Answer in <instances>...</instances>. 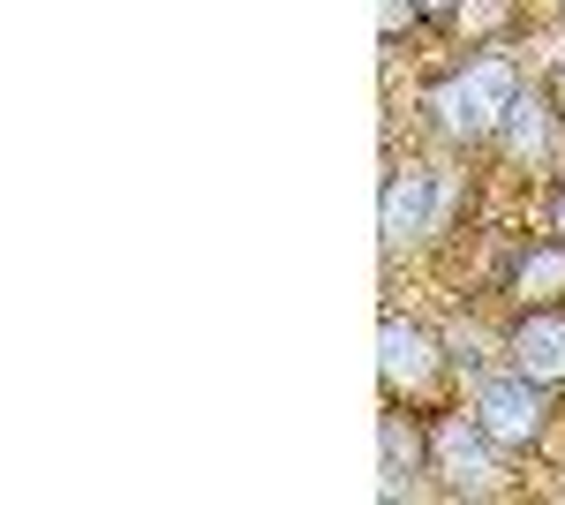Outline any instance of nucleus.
<instances>
[{"instance_id":"1","label":"nucleus","mask_w":565,"mask_h":505,"mask_svg":"<svg viewBox=\"0 0 565 505\" xmlns=\"http://www.w3.org/2000/svg\"><path fill=\"white\" fill-rule=\"evenodd\" d=\"M513 98H521V69L505 53H468L460 69H445L430 84V122L452 144H490L513 114Z\"/></svg>"},{"instance_id":"2","label":"nucleus","mask_w":565,"mask_h":505,"mask_svg":"<svg viewBox=\"0 0 565 505\" xmlns=\"http://www.w3.org/2000/svg\"><path fill=\"white\" fill-rule=\"evenodd\" d=\"M476 422L498 445H535L543 422H551V385L521 378V370H498V378L476 385Z\"/></svg>"},{"instance_id":"3","label":"nucleus","mask_w":565,"mask_h":505,"mask_svg":"<svg viewBox=\"0 0 565 505\" xmlns=\"http://www.w3.org/2000/svg\"><path fill=\"white\" fill-rule=\"evenodd\" d=\"M377 227H385V250H407V242H423V234L437 227V167H399V173H392Z\"/></svg>"},{"instance_id":"4","label":"nucleus","mask_w":565,"mask_h":505,"mask_svg":"<svg viewBox=\"0 0 565 505\" xmlns=\"http://www.w3.org/2000/svg\"><path fill=\"white\" fill-rule=\"evenodd\" d=\"M513 370L535 385H565V309H521V325L505 339Z\"/></svg>"},{"instance_id":"5","label":"nucleus","mask_w":565,"mask_h":505,"mask_svg":"<svg viewBox=\"0 0 565 505\" xmlns=\"http://www.w3.org/2000/svg\"><path fill=\"white\" fill-rule=\"evenodd\" d=\"M505 295L521 302V309H558L565 302V242H527L513 256V272H505Z\"/></svg>"},{"instance_id":"6","label":"nucleus","mask_w":565,"mask_h":505,"mask_svg":"<svg viewBox=\"0 0 565 505\" xmlns=\"http://www.w3.org/2000/svg\"><path fill=\"white\" fill-rule=\"evenodd\" d=\"M377 347H385V385H392V392H423V385L437 378V339L423 333V325H407V317H385Z\"/></svg>"},{"instance_id":"7","label":"nucleus","mask_w":565,"mask_h":505,"mask_svg":"<svg viewBox=\"0 0 565 505\" xmlns=\"http://www.w3.org/2000/svg\"><path fill=\"white\" fill-rule=\"evenodd\" d=\"M482 445H498V438H490L476 415H445V422L430 430V461L445 467V475H460V483L490 475V453H482Z\"/></svg>"},{"instance_id":"8","label":"nucleus","mask_w":565,"mask_h":505,"mask_svg":"<svg viewBox=\"0 0 565 505\" xmlns=\"http://www.w3.org/2000/svg\"><path fill=\"white\" fill-rule=\"evenodd\" d=\"M551 122H558V106H551L543 91H521V98H513V114H505V128H498V144H505L513 159L535 167V159L551 151Z\"/></svg>"},{"instance_id":"9","label":"nucleus","mask_w":565,"mask_h":505,"mask_svg":"<svg viewBox=\"0 0 565 505\" xmlns=\"http://www.w3.org/2000/svg\"><path fill=\"white\" fill-rule=\"evenodd\" d=\"M423 461H430V438H423V430H415L407 415H385V483L415 475Z\"/></svg>"},{"instance_id":"10","label":"nucleus","mask_w":565,"mask_h":505,"mask_svg":"<svg viewBox=\"0 0 565 505\" xmlns=\"http://www.w3.org/2000/svg\"><path fill=\"white\" fill-rule=\"evenodd\" d=\"M452 23L468 39H498V31H513V0H452Z\"/></svg>"},{"instance_id":"11","label":"nucleus","mask_w":565,"mask_h":505,"mask_svg":"<svg viewBox=\"0 0 565 505\" xmlns=\"http://www.w3.org/2000/svg\"><path fill=\"white\" fill-rule=\"evenodd\" d=\"M415 15H423V0H377V31H385V39H399Z\"/></svg>"},{"instance_id":"12","label":"nucleus","mask_w":565,"mask_h":505,"mask_svg":"<svg viewBox=\"0 0 565 505\" xmlns=\"http://www.w3.org/2000/svg\"><path fill=\"white\" fill-rule=\"evenodd\" d=\"M551 234L565 242V181H558V197H551Z\"/></svg>"},{"instance_id":"13","label":"nucleus","mask_w":565,"mask_h":505,"mask_svg":"<svg viewBox=\"0 0 565 505\" xmlns=\"http://www.w3.org/2000/svg\"><path fill=\"white\" fill-rule=\"evenodd\" d=\"M551 106H558V122H565V69L551 76Z\"/></svg>"}]
</instances>
